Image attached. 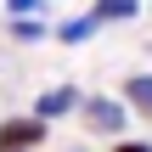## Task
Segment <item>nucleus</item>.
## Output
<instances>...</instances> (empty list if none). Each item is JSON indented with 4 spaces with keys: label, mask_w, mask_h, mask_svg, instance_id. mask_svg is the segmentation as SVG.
<instances>
[{
    "label": "nucleus",
    "mask_w": 152,
    "mask_h": 152,
    "mask_svg": "<svg viewBox=\"0 0 152 152\" xmlns=\"http://www.w3.org/2000/svg\"><path fill=\"white\" fill-rule=\"evenodd\" d=\"M113 152H152V141H130V135H118V141H113Z\"/></svg>",
    "instance_id": "nucleus-9"
},
{
    "label": "nucleus",
    "mask_w": 152,
    "mask_h": 152,
    "mask_svg": "<svg viewBox=\"0 0 152 152\" xmlns=\"http://www.w3.org/2000/svg\"><path fill=\"white\" fill-rule=\"evenodd\" d=\"M45 130H51V124H39L34 113H28V118L17 113V118L0 124V152H34L39 141H45Z\"/></svg>",
    "instance_id": "nucleus-2"
},
{
    "label": "nucleus",
    "mask_w": 152,
    "mask_h": 152,
    "mask_svg": "<svg viewBox=\"0 0 152 152\" xmlns=\"http://www.w3.org/2000/svg\"><path fill=\"white\" fill-rule=\"evenodd\" d=\"M124 107H135L141 118H152V73H130L124 79V96H118Z\"/></svg>",
    "instance_id": "nucleus-4"
},
{
    "label": "nucleus",
    "mask_w": 152,
    "mask_h": 152,
    "mask_svg": "<svg viewBox=\"0 0 152 152\" xmlns=\"http://www.w3.org/2000/svg\"><path fill=\"white\" fill-rule=\"evenodd\" d=\"M79 118H85V130H90V135L118 141V135H124V124H130V107H124L118 96H85V102H79Z\"/></svg>",
    "instance_id": "nucleus-1"
},
{
    "label": "nucleus",
    "mask_w": 152,
    "mask_h": 152,
    "mask_svg": "<svg viewBox=\"0 0 152 152\" xmlns=\"http://www.w3.org/2000/svg\"><path fill=\"white\" fill-rule=\"evenodd\" d=\"M45 0H6V17H39Z\"/></svg>",
    "instance_id": "nucleus-8"
},
{
    "label": "nucleus",
    "mask_w": 152,
    "mask_h": 152,
    "mask_svg": "<svg viewBox=\"0 0 152 152\" xmlns=\"http://www.w3.org/2000/svg\"><path fill=\"white\" fill-rule=\"evenodd\" d=\"M96 28H102V23H96L90 11H79V17H62V23H56V39H62V45H85Z\"/></svg>",
    "instance_id": "nucleus-5"
},
{
    "label": "nucleus",
    "mask_w": 152,
    "mask_h": 152,
    "mask_svg": "<svg viewBox=\"0 0 152 152\" xmlns=\"http://www.w3.org/2000/svg\"><path fill=\"white\" fill-rule=\"evenodd\" d=\"M79 85H51V90H39V102H34V118L39 124H51V118H68V113H79Z\"/></svg>",
    "instance_id": "nucleus-3"
},
{
    "label": "nucleus",
    "mask_w": 152,
    "mask_h": 152,
    "mask_svg": "<svg viewBox=\"0 0 152 152\" xmlns=\"http://www.w3.org/2000/svg\"><path fill=\"white\" fill-rule=\"evenodd\" d=\"M6 28H11V39H23V45H34V39H45L51 28H45V17H6Z\"/></svg>",
    "instance_id": "nucleus-7"
},
{
    "label": "nucleus",
    "mask_w": 152,
    "mask_h": 152,
    "mask_svg": "<svg viewBox=\"0 0 152 152\" xmlns=\"http://www.w3.org/2000/svg\"><path fill=\"white\" fill-rule=\"evenodd\" d=\"M90 17L96 23H130V17H141V0H96Z\"/></svg>",
    "instance_id": "nucleus-6"
},
{
    "label": "nucleus",
    "mask_w": 152,
    "mask_h": 152,
    "mask_svg": "<svg viewBox=\"0 0 152 152\" xmlns=\"http://www.w3.org/2000/svg\"><path fill=\"white\" fill-rule=\"evenodd\" d=\"M73 152H85V147H73Z\"/></svg>",
    "instance_id": "nucleus-10"
}]
</instances>
